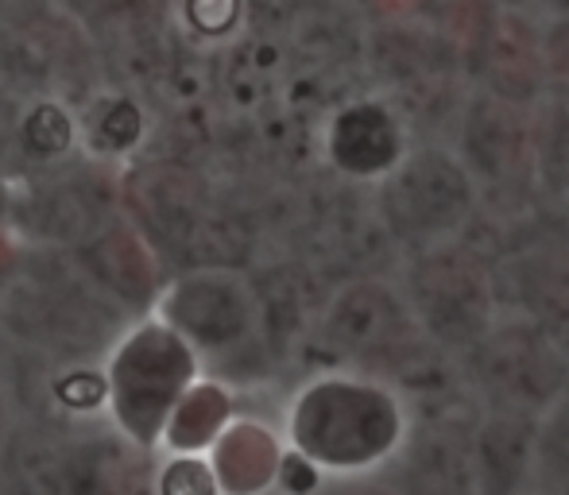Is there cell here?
Here are the masks:
<instances>
[{
    "instance_id": "12",
    "label": "cell",
    "mask_w": 569,
    "mask_h": 495,
    "mask_svg": "<svg viewBox=\"0 0 569 495\" xmlns=\"http://www.w3.org/2000/svg\"><path fill=\"white\" fill-rule=\"evenodd\" d=\"M531 488H569V391L539 418Z\"/></svg>"
},
{
    "instance_id": "1",
    "label": "cell",
    "mask_w": 569,
    "mask_h": 495,
    "mask_svg": "<svg viewBox=\"0 0 569 495\" xmlns=\"http://www.w3.org/2000/svg\"><path fill=\"white\" fill-rule=\"evenodd\" d=\"M322 333L326 345L357 368H365L368 380L403 387L407 403L465 387L457 361L438 353L422 337L399 286L383 283L376 275L352 279L333 294Z\"/></svg>"
},
{
    "instance_id": "6",
    "label": "cell",
    "mask_w": 569,
    "mask_h": 495,
    "mask_svg": "<svg viewBox=\"0 0 569 495\" xmlns=\"http://www.w3.org/2000/svg\"><path fill=\"white\" fill-rule=\"evenodd\" d=\"M453 155L477 182L480 202L523 210L539 194V105L469 90L453 124Z\"/></svg>"
},
{
    "instance_id": "5",
    "label": "cell",
    "mask_w": 569,
    "mask_h": 495,
    "mask_svg": "<svg viewBox=\"0 0 569 495\" xmlns=\"http://www.w3.org/2000/svg\"><path fill=\"white\" fill-rule=\"evenodd\" d=\"M465 391L480 411L542 418L569 391V353L539 325L500 314L492 330L457 361Z\"/></svg>"
},
{
    "instance_id": "13",
    "label": "cell",
    "mask_w": 569,
    "mask_h": 495,
    "mask_svg": "<svg viewBox=\"0 0 569 495\" xmlns=\"http://www.w3.org/2000/svg\"><path fill=\"white\" fill-rule=\"evenodd\" d=\"M326 495H396V488H391L388 481L376 484V481H357V484H341V488L326 492Z\"/></svg>"
},
{
    "instance_id": "4",
    "label": "cell",
    "mask_w": 569,
    "mask_h": 495,
    "mask_svg": "<svg viewBox=\"0 0 569 495\" xmlns=\"http://www.w3.org/2000/svg\"><path fill=\"white\" fill-rule=\"evenodd\" d=\"M399 294L419 322L422 337L450 361H461L503 314L492 260L469 241L411 255Z\"/></svg>"
},
{
    "instance_id": "3",
    "label": "cell",
    "mask_w": 569,
    "mask_h": 495,
    "mask_svg": "<svg viewBox=\"0 0 569 495\" xmlns=\"http://www.w3.org/2000/svg\"><path fill=\"white\" fill-rule=\"evenodd\" d=\"M477 182L446 143H422L376 190V218L399 252L422 255L469 236L480 218Z\"/></svg>"
},
{
    "instance_id": "2",
    "label": "cell",
    "mask_w": 569,
    "mask_h": 495,
    "mask_svg": "<svg viewBox=\"0 0 569 495\" xmlns=\"http://www.w3.org/2000/svg\"><path fill=\"white\" fill-rule=\"evenodd\" d=\"M407 430L403 395L368 375H330L302 391L295 445L302 461L333 473H372L396 457Z\"/></svg>"
},
{
    "instance_id": "11",
    "label": "cell",
    "mask_w": 569,
    "mask_h": 495,
    "mask_svg": "<svg viewBox=\"0 0 569 495\" xmlns=\"http://www.w3.org/2000/svg\"><path fill=\"white\" fill-rule=\"evenodd\" d=\"M539 453V418L480 411L477 422V495H527Z\"/></svg>"
},
{
    "instance_id": "7",
    "label": "cell",
    "mask_w": 569,
    "mask_h": 495,
    "mask_svg": "<svg viewBox=\"0 0 569 495\" xmlns=\"http://www.w3.org/2000/svg\"><path fill=\"white\" fill-rule=\"evenodd\" d=\"M480 406L465 387L407 403V430L388 461L396 495H477Z\"/></svg>"
},
{
    "instance_id": "8",
    "label": "cell",
    "mask_w": 569,
    "mask_h": 495,
    "mask_svg": "<svg viewBox=\"0 0 569 495\" xmlns=\"http://www.w3.org/2000/svg\"><path fill=\"white\" fill-rule=\"evenodd\" d=\"M461 62L465 82H472V90L488 98L511 105H542L550 93L547 39L523 8L485 4Z\"/></svg>"
},
{
    "instance_id": "10",
    "label": "cell",
    "mask_w": 569,
    "mask_h": 495,
    "mask_svg": "<svg viewBox=\"0 0 569 495\" xmlns=\"http://www.w3.org/2000/svg\"><path fill=\"white\" fill-rule=\"evenodd\" d=\"M407 128L388 101H352L333 117L330 155L352 179H388L407 155Z\"/></svg>"
},
{
    "instance_id": "9",
    "label": "cell",
    "mask_w": 569,
    "mask_h": 495,
    "mask_svg": "<svg viewBox=\"0 0 569 495\" xmlns=\"http://www.w3.org/2000/svg\"><path fill=\"white\" fill-rule=\"evenodd\" d=\"M500 306L539 325L569 353V236H523L492 260Z\"/></svg>"
}]
</instances>
